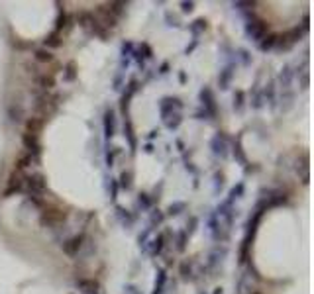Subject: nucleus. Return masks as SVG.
Returning <instances> with one entry per match:
<instances>
[{"instance_id":"1","label":"nucleus","mask_w":314,"mask_h":294,"mask_svg":"<svg viewBox=\"0 0 314 294\" xmlns=\"http://www.w3.org/2000/svg\"><path fill=\"white\" fill-rule=\"evenodd\" d=\"M28 186L32 192H41V190H45V179L41 175H32L28 179Z\"/></svg>"},{"instance_id":"2","label":"nucleus","mask_w":314,"mask_h":294,"mask_svg":"<svg viewBox=\"0 0 314 294\" xmlns=\"http://www.w3.org/2000/svg\"><path fill=\"white\" fill-rule=\"evenodd\" d=\"M81 241H83V238H73L69 239L65 245H63V251L67 253V255H75L77 253V249L81 247Z\"/></svg>"},{"instance_id":"3","label":"nucleus","mask_w":314,"mask_h":294,"mask_svg":"<svg viewBox=\"0 0 314 294\" xmlns=\"http://www.w3.org/2000/svg\"><path fill=\"white\" fill-rule=\"evenodd\" d=\"M37 85H39L41 89L49 91V89L55 87V79H53L51 75H39V77H37Z\"/></svg>"},{"instance_id":"4","label":"nucleus","mask_w":314,"mask_h":294,"mask_svg":"<svg viewBox=\"0 0 314 294\" xmlns=\"http://www.w3.org/2000/svg\"><path fill=\"white\" fill-rule=\"evenodd\" d=\"M36 61H39V63H49V61H53V55H51V51L47 47H41V49L36 51Z\"/></svg>"},{"instance_id":"5","label":"nucleus","mask_w":314,"mask_h":294,"mask_svg":"<svg viewBox=\"0 0 314 294\" xmlns=\"http://www.w3.org/2000/svg\"><path fill=\"white\" fill-rule=\"evenodd\" d=\"M26 128H28V131H26V133L37 135V131H39V128H41V120H39V118H32V120H28Z\"/></svg>"},{"instance_id":"6","label":"nucleus","mask_w":314,"mask_h":294,"mask_svg":"<svg viewBox=\"0 0 314 294\" xmlns=\"http://www.w3.org/2000/svg\"><path fill=\"white\" fill-rule=\"evenodd\" d=\"M22 141H24V145L28 147L30 151H36L37 149V139H36V135H32V133H24Z\"/></svg>"},{"instance_id":"7","label":"nucleus","mask_w":314,"mask_h":294,"mask_svg":"<svg viewBox=\"0 0 314 294\" xmlns=\"http://www.w3.org/2000/svg\"><path fill=\"white\" fill-rule=\"evenodd\" d=\"M45 45L47 47H59L61 45V37H59V34H51V36H47V39H45Z\"/></svg>"},{"instance_id":"8","label":"nucleus","mask_w":314,"mask_h":294,"mask_svg":"<svg viewBox=\"0 0 314 294\" xmlns=\"http://www.w3.org/2000/svg\"><path fill=\"white\" fill-rule=\"evenodd\" d=\"M28 163H32V153H28V155H24V157L20 159V161H18V169L28 167Z\"/></svg>"}]
</instances>
